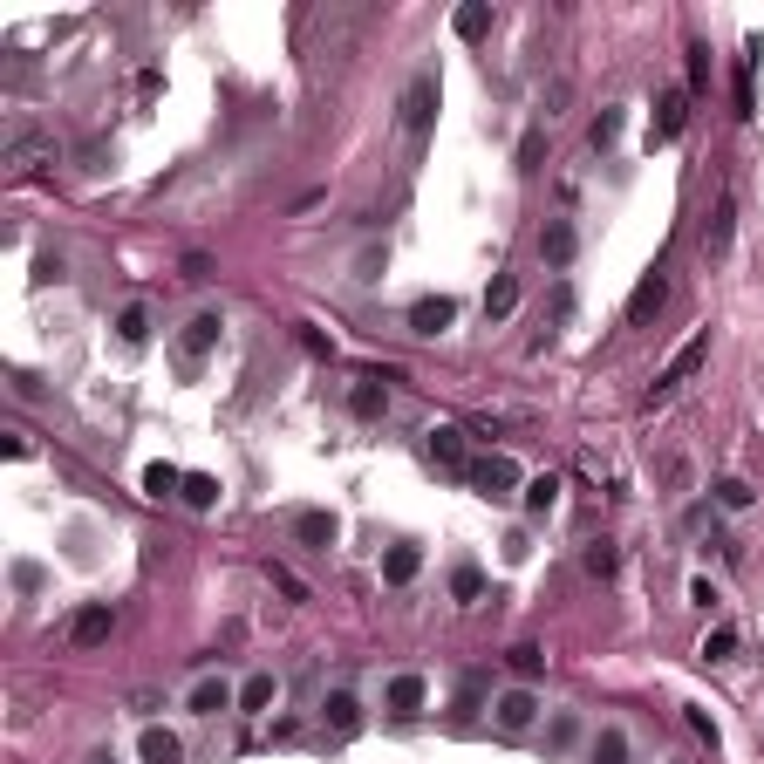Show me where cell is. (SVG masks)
<instances>
[{
    "label": "cell",
    "instance_id": "obj_1",
    "mask_svg": "<svg viewBox=\"0 0 764 764\" xmlns=\"http://www.w3.org/2000/svg\"><path fill=\"white\" fill-rule=\"evenodd\" d=\"M703 362H710V328H696V335H689V342L676 348V355H669V362H662V376H655V389H649V403H669V396H676V389H683V382L696 376V369H703Z\"/></svg>",
    "mask_w": 764,
    "mask_h": 764
},
{
    "label": "cell",
    "instance_id": "obj_2",
    "mask_svg": "<svg viewBox=\"0 0 764 764\" xmlns=\"http://www.w3.org/2000/svg\"><path fill=\"white\" fill-rule=\"evenodd\" d=\"M471 485L485 498H512V492H526V471L505 458V451H485V458H471Z\"/></svg>",
    "mask_w": 764,
    "mask_h": 764
},
{
    "label": "cell",
    "instance_id": "obj_3",
    "mask_svg": "<svg viewBox=\"0 0 764 764\" xmlns=\"http://www.w3.org/2000/svg\"><path fill=\"white\" fill-rule=\"evenodd\" d=\"M430 116H437V76L423 69V76H410V89H403V137H410V144L430 137Z\"/></svg>",
    "mask_w": 764,
    "mask_h": 764
},
{
    "label": "cell",
    "instance_id": "obj_4",
    "mask_svg": "<svg viewBox=\"0 0 764 764\" xmlns=\"http://www.w3.org/2000/svg\"><path fill=\"white\" fill-rule=\"evenodd\" d=\"M219 335H226V321H219V314H212V307H205V314H191L185 321V335H178V369H198V362H205V355H212V348H219Z\"/></svg>",
    "mask_w": 764,
    "mask_h": 764
},
{
    "label": "cell",
    "instance_id": "obj_5",
    "mask_svg": "<svg viewBox=\"0 0 764 764\" xmlns=\"http://www.w3.org/2000/svg\"><path fill=\"white\" fill-rule=\"evenodd\" d=\"M492 724L505 730V737H526V730L539 724V696L526 683H519V689H498V696H492Z\"/></svg>",
    "mask_w": 764,
    "mask_h": 764
},
{
    "label": "cell",
    "instance_id": "obj_6",
    "mask_svg": "<svg viewBox=\"0 0 764 764\" xmlns=\"http://www.w3.org/2000/svg\"><path fill=\"white\" fill-rule=\"evenodd\" d=\"M689 123V89H662L655 96V123H649V144H676Z\"/></svg>",
    "mask_w": 764,
    "mask_h": 764
},
{
    "label": "cell",
    "instance_id": "obj_7",
    "mask_svg": "<svg viewBox=\"0 0 764 764\" xmlns=\"http://www.w3.org/2000/svg\"><path fill=\"white\" fill-rule=\"evenodd\" d=\"M662 301H669V273L655 267V273H642V280H635V294H628V321H635V328H649L655 314H662Z\"/></svg>",
    "mask_w": 764,
    "mask_h": 764
},
{
    "label": "cell",
    "instance_id": "obj_8",
    "mask_svg": "<svg viewBox=\"0 0 764 764\" xmlns=\"http://www.w3.org/2000/svg\"><path fill=\"white\" fill-rule=\"evenodd\" d=\"M730 232H737V198H717V205H710V219H703V253H710V260H724L730 253Z\"/></svg>",
    "mask_w": 764,
    "mask_h": 764
},
{
    "label": "cell",
    "instance_id": "obj_9",
    "mask_svg": "<svg viewBox=\"0 0 764 764\" xmlns=\"http://www.w3.org/2000/svg\"><path fill=\"white\" fill-rule=\"evenodd\" d=\"M451 321H458V301H451V294H423V301H410V328H417V335H444Z\"/></svg>",
    "mask_w": 764,
    "mask_h": 764
},
{
    "label": "cell",
    "instance_id": "obj_10",
    "mask_svg": "<svg viewBox=\"0 0 764 764\" xmlns=\"http://www.w3.org/2000/svg\"><path fill=\"white\" fill-rule=\"evenodd\" d=\"M232 703H239V689H232L226 676H198V683H191V717H219Z\"/></svg>",
    "mask_w": 764,
    "mask_h": 764
},
{
    "label": "cell",
    "instance_id": "obj_11",
    "mask_svg": "<svg viewBox=\"0 0 764 764\" xmlns=\"http://www.w3.org/2000/svg\"><path fill=\"white\" fill-rule=\"evenodd\" d=\"M430 458L444 464V471H464V478H471V451H464L458 423H437V430H430Z\"/></svg>",
    "mask_w": 764,
    "mask_h": 764
},
{
    "label": "cell",
    "instance_id": "obj_12",
    "mask_svg": "<svg viewBox=\"0 0 764 764\" xmlns=\"http://www.w3.org/2000/svg\"><path fill=\"white\" fill-rule=\"evenodd\" d=\"M573 253H580V239H573L567 219H553V226L539 232V260H546L553 273H567V267H573Z\"/></svg>",
    "mask_w": 764,
    "mask_h": 764
},
{
    "label": "cell",
    "instance_id": "obj_13",
    "mask_svg": "<svg viewBox=\"0 0 764 764\" xmlns=\"http://www.w3.org/2000/svg\"><path fill=\"white\" fill-rule=\"evenodd\" d=\"M110 628H116V614L96 601V608H76V621H69V642H76V649H96V642H110Z\"/></svg>",
    "mask_w": 764,
    "mask_h": 764
},
{
    "label": "cell",
    "instance_id": "obj_14",
    "mask_svg": "<svg viewBox=\"0 0 764 764\" xmlns=\"http://www.w3.org/2000/svg\"><path fill=\"white\" fill-rule=\"evenodd\" d=\"M423 703H430V683H423L417 669H403V676H389V710H396V717H417Z\"/></svg>",
    "mask_w": 764,
    "mask_h": 764
},
{
    "label": "cell",
    "instance_id": "obj_15",
    "mask_svg": "<svg viewBox=\"0 0 764 764\" xmlns=\"http://www.w3.org/2000/svg\"><path fill=\"white\" fill-rule=\"evenodd\" d=\"M137 758H144V764H185V744H178L164 724H144V737H137Z\"/></svg>",
    "mask_w": 764,
    "mask_h": 764
},
{
    "label": "cell",
    "instance_id": "obj_16",
    "mask_svg": "<svg viewBox=\"0 0 764 764\" xmlns=\"http://www.w3.org/2000/svg\"><path fill=\"white\" fill-rule=\"evenodd\" d=\"M48 157H55V137H41V130H21V137L7 144V164H14V171H35Z\"/></svg>",
    "mask_w": 764,
    "mask_h": 764
},
{
    "label": "cell",
    "instance_id": "obj_17",
    "mask_svg": "<svg viewBox=\"0 0 764 764\" xmlns=\"http://www.w3.org/2000/svg\"><path fill=\"white\" fill-rule=\"evenodd\" d=\"M417 567H423L417 546H389V553H382V580H389V587H410V580H417Z\"/></svg>",
    "mask_w": 764,
    "mask_h": 764
},
{
    "label": "cell",
    "instance_id": "obj_18",
    "mask_svg": "<svg viewBox=\"0 0 764 764\" xmlns=\"http://www.w3.org/2000/svg\"><path fill=\"white\" fill-rule=\"evenodd\" d=\"M451 28H458V41H485L492 35V7L485 0H464L458 14H451Z\"/></svg>",
    "mask_w": 764,
    "mask_h": 764
},
{
    "label": "cell",
    "instance_id": "obj_19",
    "mask_svg": "<svg viewBox=\"0 0 764 764\" xmlns=\"http://www.w3.org/2000/svg\"><path fill=\"white\" fill-rule=\"evenodd\" d=\"M321 717H328V730H355L362 724V703H355V696H348V689H335V696H328V703H321Z\"/></svg>",
    "mask_w": 764,
    "mask_h": 764
},
{
    "label": "cell",
    "instance_id": "obj_20",
    "mask_svg": "<svg viewBox=\"0 0 764 764\" xmlns=\"http://www.w3.org/2000/svg\"><path fill=\"white\" fill-rule=\"evenodd\" d=\"M273 696H280V676H267V669H260V676H246V683H239V710H267Z\"/></svg>",
    "mask_w": 764,
    "mask_h": 764
},
{
    "label": "cell",
    "instance_id": "obj_21",
    "mask_svg": "<svg viewBox=\"0 0 764 764\" xmlns=\"http://www.w3.org/2000/svg\"><path fill=\"white\" fill-rule=\"evenodd\" d=\"M512 307H519V280H512V273H498L492 287H485V314H492V321H505Z\"/></svg>",
    "mask_w": 764,
    "mask_h": 764
},
{
    "label": "cell",
    "instance_id": "obj_22",
    "mask_svg": "<svg viewBox=\"0 0 764 764\" xmlns=\"http://www.w3.org/2000/svg\"><path fill=\"white\" fill-rule=\"evenodd\" d=\"M294 539H301V546H335V519H328V512H301V519H294Z\"/></svg>",
    "mask_w": 764,
    "mask_h": 764
},
{
    "label": "cell",
    "instance_id": "obj_23",
    "mask_svg": "<svg viewBox=\"0 0 764 764\" xmlns=\"http://www.w3.org/2000/svg\"><path fill=\"white\" fill-rule=\"evenodd\" d=\"M348 410H355V417H382V410H389V389H382V382H355V389H348Z\"/></svg>",
    "mask_w": 764,
    "mask_h": 764
},
{
    "label": "cell",
    "instance_id": "obj_24",
    "mask_svg": "<svg viewBox=\"0 0 764 764\" xmlns=\"http://www.w3.org/2000/svg\"><path fill=\"white\" fill-rule=\"evenodd\" d=\"M526 512H553V505H560V478H553V471H546V478H526Z\"/></svg>",
    "mask_w": 764,
    "mask_h": 764
},
{
    "label": "cell",
    "instance_id": "obj_25",
    "mask_svg": "<svg viewBox=\"0 0 764 764\" xmlns=\"http://www.w3.org/2000/svg\"><path fill=\"white\" fill-rule=\"evenodd\" d=\"M144 492H151V498L185 492V471H171V464H151V471H144Z\"/></svg>",
    "mask_w": 764,
    "mask_h": 764
},
{
    "label": "cell",
    "instance_id": "obj_26",
    "mask_svg": "<svg viewBox=\"0 0 764 764\" xmlns=\"http://www.w3.org/2000/svg\"><path fill=\"white\" fill-rule=\"evenodd\" d=\"M116 335H123V342H130V348H137V342H144V335H151V314H144V307L130 301V307H123V314H116Z\"/></svg>",
    "mask_w": 764,
    "mask_h": 764
},
{
    "label": "cell",
    "instance_id": "obj_27",
    "mask_svg": "<svg viewBox=\"0 0 764 764\" xmlns=\"http://www.w3.org/2000/svg\"><path fill=\"white\" fill-rule=\"evenodd\" d=\"M587 758H594V764H628V737H621V730H601Z\"/></svg>",
    "mask_w": 764,
    "mask_h": 764
},
{
    "label": "cell",
    "instance_id": "obj_28",
    "mask_svg": "<svg viewBox=\"0 0 764 764\" xmlns=\"http://www.w3.org/2000/svg\"><path fill=\"white\" fill-rule=\"evenodd\" d=\"M710 492H717V505H724V512H744V505H751V485H744V478H717Z\"/></svg>",
    "mask_w": 764,
    "mask_h": 764
},
{
    "label": "cell",
    "instance_id": "obj_29",
    "mask_svg": "<svg viewBox=\"0 0 764 764\" xmlns=\"http://www.w3.org/2000/svg\"><path fill=\"white\" fill-rule=\"evenodd\" d=\"M737 655V628H710L703 635V662H730Z\"/></svg>",
    "mask_w": 764,
    "mask_h": 764
},
{
    "label": "cell",
    "instance_id": "obj_30",
    "mask_svg": "<svg viewBox=\"0 0 764 764\" xmlns=\"http://www.w3.org/2000/svg\"><path fill=\"white\" fill-rule=\"evenodd\" d=\"M567 96H573V82H567V76H553L546 89H539V110H546V123H553V116L567 110Z\"/></svg>",
    "mask_w": 764,
    "mask_h": 764
},
{
    "label": "cell",
    "instance_id": "obj_31",
    "mask_svg": "<svg viewBox=\"0 0 764 764\" xmlns=\"http://www.w3.org/2000/svg\"><path fill=\"white\" fill-rule=\"evenodd\" d=\"M614 137H621V110H601V116H594V130H587V144H594V151H608Z\"/></svg>",
    "mask_w": 764,
    "mask_h": 764
},
{
    "label": "cell",
    "instance_id": "obj_32",
    "mask_svg": "<svg viewBox=\"0 0 764 764\" xmlns=\"http://www.w3.org/2000/svg\"><path fill=\"white\" fill-rule=\"evenodd\" d=\"M185 498L198 505V512H205V505H219V478H205V471H191V478H185Z\"/></svg>",
    "mask_w": 764,
    "mask_h": 764
},
{
    "label": "cell",
    "instance_id": "obj_33",
    "mask_svg": "<svg viewBox=\"0 0 764 764\" xmlns=\"http://www.w3.org/2000/svg\"><path fill=\"white\" fill-rule=\"evenodd\" d=\"M505 662H512V676H526V683H533L539 669H546V655H539V649H533V642H519V649L505 655Z\"/></svg>",
    "mask_w": 764,
    "mask_h": 764
},
{
    "label": "cell",
    "instance_id": "obj_34",
    "mask_svg": "<svg viewBox=\"0 0 764 764\" xmlns=\"http://www.w3.org/2000/svg\"><path fill=\"white\" fill-rule=\"evenodd\" d=\"M573 737H580V717H573V710H560V717H553V730H546V751H567Z\"/></svg>",
    "mask_w": 764,
    "mask_h": 764
},
{
    "label": "cell",
    "instance_id": "obj_35",
    "mask_svg": "<svg viewBox=\"0 0 764 764\" xmlns=\"http://www.w3.org/2000/svg\"><path fill=\"white\" fill-rule=\"evenodd\" d=\"M485 710V676H464V689H458V717H478Z\"/></svg>",
    "mask_w": 764,
    "mask_h": 764
},
{
    "label": "cell",
    "instance_id": "obj_36",
    "mask_svg": "<svg viewBox=\"0 0 764 764\" xmlns=\"http://www.w3.org/2000/svg\"><path fill=\"white\" fill-rule=\"evenodd\" d=\"M614 567H621V553H614L608 539H601V546H587V573H594V580H608Z\"/></svg>",
    "mask_w": 764,
    "mask_h": 764
},
{
    "label": "cell",
    "instance_id": "obj_37",
    "mask_svg": "<svg viewBox=\"0 0 764 764\" xmlns=\"http://www.w3.org/2000/svg\"><path fill=\"white\" fill-rule=\"evenodd\" d=\"M451 594H458V601H478V594H485V573H478V567H458V573H451Z\"/></svg>",
    "mask_w": 764,
    "mask_h": 764
},
{
    "label": "cell",
    "instance_id": "obj_38",
    "mask_svg": "<svg viewBox=\"0 0 764 764\" xmlns=\"http://www.w3.org/2000/svg\"><path fill=\"white\" fill-rule=\"evenodd\" d=\"M539 157H546V130H526L519 137V171H539Z\"/></svg>",
    "mask_w": 764,
    "mask_h": 764
},
{
    "label": "cell",
    "instance_id": "obj_39",
    "mask_svg": "<svg viewBox=\"0 0 764 764\" xmlns=\"http://www.w3.org/2000/svg\"><path fill=\"white\" fill-rule=\"evenodd\" d=\"M689 89H710V48L689 41Z\"/></svg>",
    "mask_w": 764,
    "mask_h": 764
},
{
    "label": "cell",
    "instance_id": "obj_40",
    "mask_svg": "<svg viewBox=\"0 0 764 764\" xmlns=\"http://www.w3.org/2000/svg\"><path fill=\"white\" fill-rule=\"evenodd\" d=\"M267 573H273V587H280L287 601H307V587H301V580H294V573H287V567H267Z\"/></svg>",
    "mask_w": 764,
    "mask_h": 764
},
{
    "label": "cell",
    "instance_id": "obj_41",
    "mask_svg": "<svg viewBox=\"0 0 764 764\" xmlns=\"http://www.w3.org/2000/svg\"><path fill=\"white\" fill-rule=\"evenodd\" d=\"M567 314H573V287L560 280V287H553V321H567Z\"/></svg>",
    "mask_w": 764,
    "mask_h": 764
},
{
    "label": "cell",
    "instance_id": "obj_42",
    "mask_svg": "<svg viewBox=\"0 0 764 764\" xmlns=\"http://www.w3.org/2000/svg\"><path fill=\"white\" fill-rule=\"evenodd\" d=\"M89 764H116V758H89Z\"/></svg>",
    "mask_w": 764,
    "mask_h": 764
}]
</instances>
